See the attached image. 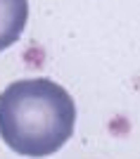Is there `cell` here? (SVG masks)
<instances>
[{
  "label": "cell",
  "instance_id": "obj_2",
  "mask_svg": "<svg viewBox=\"0 0 140 159\" xmlns=\"http://www.w3.org/2000/svg\"><path fill=\"white\" fill-rule=\"evenodd\" d=\"M29 21V0H0V52L21 38Z\"/></svg>",
  "mask_w": 140,
  "mask_h": 159
},
{
  "label": "cell",
  "instance_id": "obj_1",
  "mask_svg": "<svg viewBox=\"0 0 140 159\" xmlns=\"http://www.w3.org/2000/svg\"><path fill=\"white\" fill-rule=\"evenodd\" d=\"M76 126L71 95L50 79L14 81L0 93V138L21 157L60 152Z\"/></svg>",
  "mask_w": 140,
  "mask_h": 159
}]
</instances>
